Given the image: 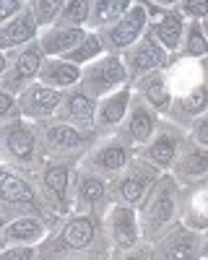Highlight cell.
Masks as SVG:
<instances>
[{
	"label": "cell",
	"mask_w": 208,
	"mask_h": 260,
	"mask_svg": "<svg viewBox=\"0 0 208 260\" xmlns=\"http://www.w3.org/2000/svg\"><path fill=\"white\" fill-rule=\"evenodd\" d=\"M182 190H185V185L172 172H164L159 182L149 190V195L141 201L138 219H141V232H143V245H151L175 221H180Z\"/></svg>",
	"instance_id": "cell-1"
},
{
	"label": "cell",
	"mask_w": 208,
	"mask_h": 260,
	"mask_svg": "<svg viewBox=\"0 0 208 260\" xmlns=\"http://www.w3.org/2000/svg\"><path fill=\"white\" fill-rule=\"evenodd\" d=\"M104 211H71L39 245L42 257H81L86 255L99 237V221Z\"/></svg>",
	"instance_id": "cell-2"
},
{
	"label": "cell",
	"mask_w": 208,
	"mask_h": 260,
	"mask_svg": "<svg viewBox=\"0 0 208 260\" xmlns=\"http://www.w3.org/2000/svg\"><path fill=\"white\" fill-rule=\"evenodd\" d=\"M37 125V133H39V143H42V154L45 159H73L81 161L86 156V151L94 146V141L99 138L96 133H86L65 120H42L34 122Z\"/></svg>",
	"instance_id": "cell-3"
},
{
	"label": "cell",
	"mask_w": 208,
	"mask_h": 260,
	"mask_svg": "<svg viewBox=\"0 0 208 260\" xmlns=\"http://www.w3.org/2000/svg\"><path fill=\"white\" fill-rule=\"evenodd\" d=\"M76 164L73 159H45L37 172L42 201L57 216H68L73 211V187H76Z\"/></svg>",
	"instance_id": "cell-4"
},
{
	"label": "cell",
	"mask_w": 208,
	"mask_h": 260,
	"mask_svg": "<svg viewBox=\"0 0 208 260\" xmlns=\"http://www.w3.org/2000/svg\"><path fill=\"white\" fill-rule=\"evenodd\" d=\"M101 229L115 255H130V250H138L143 245L138 208L130 203L110 201V206L101 213Z\"/></svg>",
	"instance_id": "cell-5"
},
{
	"label": "cell",
	"mask_w": 208,
	"mask_h": 260,
	"mask_svg": "<svg viewBox=\"0 0 208 260\" xmlns=\"http://www.w3.org/2000/svg\"><path fill=\"white\" fill-rule=\"evenodd\" d=\"M3 156L8 167H18V169L21 167L31 169L34 164H45L39 133L31 120L18 117L3 122Z\"/></svg>",
	"instance_id": "cell-6"
},
{
	"label": "cell",
	"mask_w": 208,
	"mask_h": 260,
	"mask_svg": "<svg viewBox=\"0 0 208 260\" xmlns=\"http://www.w3.org/2000/svg\"><path fill=\"white\" fill-rule=\"evenodd\" d=\"M3 57H6V62H3V73H0V89L11 91V94H21L29 83H34L42 65L47 60L39 39L29 42L24 47L6 50Z\"/></svg>",
	"instance_id": "cell-7"
},
{
	"label": "cell",
	"mask_w": 208,
	"mask_h": 260,
	"mask_svg": "<svg viewBox=\"0 0 208 260\" xmlns=\"http://www.w3.org/2000/svg\"><path fill=\"white\" fill-rule=\"evenodd\" d=\"M125 83H133L128 65H125L122 55L117 52H104L101 57L91 60L89 65H83V76H81V89L89 91L91 96L101 99L117 89H122Z\"/></svg>",
	"instance_id": "cell-8"
},
{
	"label": "cell",
	"mask_w": 208,
	"mask_h": 260,
	"mask_svg": "<svg viewBox=\"0 0 208 260\" xmlns=\"http://www.w3.org/2000/svg\"><path fill=\"white\" fill-rule=\"evenodd\" d=\"M60 216L45 213V211H26L16 213L3 221L0 232V247H13V245H42L47 234L57 226Z\"/></svg>",
	"instance_id": "cell-9"
},
{
	"label": "cell",
	"mask_w": 208,
	"mask_h": 260,
	"mask_svg": "<svg viewBox=\"0 0 208 260\" xmlns=\"http://www.w3.org/2000/svg\"><path fill=\"white\" fill-rule=\"evenodd\" d=\"M161 175L164 172L156 164H151L149 159H143L141 154H135V159L112 180V198L138 208L141 201L149 195V190L159 182Z\"/></svg>",
	"instance_id": "cell-10"
},
{
	"label": "cell",
	"mask_w": 208,
	"mask_h": 260,
	"mask_svg": "<svg viewBox=\"0 0 208 260\" xmlns=\"http://www.w3.org/2000/svg\"><path fill=\"white\" fill-rule=\"evenodd\" d=\"M135 154L138 151L130 143H125L117 133H112V136H99L94 141V146L86 151V156L81 159V164L99 172L104 177L115 180L120 172L135 159Z\"/></svg>",
	"instance_id": "cell-11"
},
{
	"label": "cell",
	"mask_w": 208,
	"mask_h": 260,
	"mask_svg": "<svg viewBox=\"0 0 208 260\" xmlns=\"http://www.w3.org/2000/svg\"><path fill=\"white\" fill-rule=\"evenodd\" d=\"M146 29H149V8H146L143 0H135L125 16L112 21L110 26L99 29V37H101L104 50H107V52L122 55L125 50L133 47L135 42L146 34Z\"/></svg>",
	"instance_id": "cell-12"
},
{
	"label": "cell",
	"mask_w": 208,
	"mask_h": 260,
	"mask_svg": "<svg viewBox=\"0 0 208 260\" xmlns=\"http://www.w3.org/2000/svg\"><path fill=\"white\" fill-rule=\"evenodd\" d=\"M151 250L149 255L154 257H166V260H185V257H200L203 252V232H195L182 221H175L159 240L151 245H143Z\"/></svg>",
	"instance_id": "cell-13"
},
{
	"label": "cell",
	"mask_w": 208,
	"mask_h": 260,
	"mask_svg": "<svg viewBox=\"0 0 208 260\" xmlns=\"http://www.w3.org/2000/svg\"><path fill=\"white\" fill-rule=\"evenodd\" d=\"M133 91H135V89H133ZM159 127H161V115H159L143 96L133 94L130 112H128V117H125V122L120 125L117 136L138 151V148H143L146 143H149V141L159 133Z\"/></svg>",
	"instance_id": "cell-14"
},
{
	"label": "cell",
	"mask_w": 208,
	"mask_h": 260,
	"mask_svg": "<svg viewBox=\"0 0 208 260\" xmlns=\"http://www.w3.org/2000/svg\"><path fill=\"white\" fill-rule=\"evenodd\" d=\"M122 60H125V65H128L130 81H138L146 73L164 71L166 65L172 62V55L159 45V39L149 29H146V34L135 42V45L122 52Z\"/></svg>",
	"instance_id": "cell-15"
},
{
	"label": "cell",
	"mask_w": 208,
	"mask_h": 260,
	"mask_svg": "<svg viewBox=\"0 0 208 260\" xmlns=\"http://www.w3.org/2000/svg\"><path fill=\"white\" fill-rule=\"evenodd\" d=\"M187 136H190V133H187L185 127H180V125L166 120V125L159 127V133L143 148H138V154L143 159H149L151 164H156L161 172H172V167H175V161L180 156V151H182Z\"/></svg>",
	"instance_id": "cell-16"
},
{
	"label": "cell",
	"mask_w": 208,
	"mask_h": 260,
	"mask_svg": "<svg viewBox=\"0 0 208 260\" xmlns=\"http://www.w3.org/2000/svg\"><path fill=\"white\" fill-rule=\"evenodd\" d=\"M104 201H115L112 198V180L81 164L76 172L73 211H104L101 208Z\"/></svg>",
	"instance_id": "cell-17"
},
{
	"label": "cell",
	"mask_w": 208,
	"mask_h": 260,
	"mask_svg": "<svg viewBox=\"0 0 208 260\" xmlns=\"http://www.w3.org/2000/svg\"><path fill=\"white\" fill-rule=\"evenodd\" d=\"M62 99H65V91L34 81L18 94V107H21V115H24L26 120L42 122V120H50V117L57 115Z\"/></svg>",
	"instance_id": "cell-18"
},
{
	"label": "cell",
	"mask_w": 208,
	"mask_h": 260,
	"mask_svg": "<svg viewBox=\"0 0 208 260\" xmlns=\"http://www.w3.org/2000/svg\"><path fill=\"white\" fill-rule=\"evenodd\" d=\"M133 83H125L122 89L101 96L96 104V136H112L125 122L133 104Z\"/></svg>",
	"instance_id": "cell-19"
},
{
	"label": "cell",
	"mask_w": 208,
	"mask_h": 260,
	"mask_svg": "<svg viewBox=\"0 0 208 260\" xmlns=\"http://www.w3.org/2000/svg\"><path fill=\"white\" fill-rule=\"evenodd\" d=\"M96 104H99L96 96H91L81 86H76V89L65 91V99H62L55 117L86 130V133H96Z\"/></svg>",
	"instance_id": "cell-20"
},
{
	"label": "cell",
	"mask_w": 208,
	"mask_h": 260,
	"mask_svg": "<svg viewBox=\"0 0 208 260\" xmlns=\"http://www.w3.org/2000/svg\"><path fill=\"white\" fill-rule=\"evenodd\" d=\"M0 198L3 203L13 206H45L42 190L34 185V180L29 175H21V169L13 172V167L8 164H3V172H0Z\"/></svg>",
	"instance_id": "cell-21"
},
{
	"label": "cell",
	"mask_w": 208,
	"mask_h": 260,
	"mask_svg": "<svg viewBox=\"0 0 208 260\" xmlns=\"http://www.w3.org/2000/svg\"><path fill=\"white\" fill-rule=\"evenodd\" d=\"M172 175L187 187V185H198L208 180V146L195 143L190 136H187L180 156L172 167Z\"/></svg>",
	"instance_id": "cell-22"
},
{
	"label": "cell",
	"mask_w": 208,
	"mask_h": 260,
	"mask_svg": "<svg viewBox=\"0 0 208 260\" xmlns=\"http://www.w3.org/2000/svg\"><path fill=\"white\" fill-rule=\"evenodd\" d=\"M42 34V26L31 11V6H26L21 13H16L13 18L3 21L0 26V50H16V47H24L29 42H37Z\"/></svg>",
	"instance_id": "cell-23"
},
{
	"label": "cell",
	"mask_w": 208,
	"mask_h": 260,
	"mask_svg": "<svg viewBox=\"0 0 208 260\" xmlns=\"http://www.w3.org/2000/svg\"><path fill=\"white\" fill-rule=\"evenodd\" d=\"M133 89H135L138 96H143L146 102H149L161 117L169 115L172 102H175V94H172V86H169V76H166V68H164V71H154V73L141 76L138 81H133Z\"/></svg>",
	"instance_id": "cell-24"
},
{
	"label": "cell",
	"mask_w": 208,
	"mask_h": 260,
	"mask_svg": "<svg viewBox=\"0 0 208 260\" xmlns=\"http://www.w3.org/2000/svg\"><path fill=\"white\" fill-rule=\"evenodd\" d=\"M203 112H208V81L198 83L193 91H187L182 96H175L172 110H169V115H166V120L180 125V127H185V130H190V125Z\"/></svg>",
	"instance_id": "cell-25"
},
{
	"label": "cell",
	"mask_w": 208,
	"mask_h": 260,
	"mask_svg": "<svg viewBox=\"0 0 208 260\" xmlns=\"http://www.w3.org/2000/svg\"><path fill=\"white\" fill-rule=\"evenodd\" d=\"M86 34H89V29H83V26H68V24L55 21L52 26L42 29L39 45H42L47 57H62V55H68L78 42H83Z\"/></svg>",
	"instance_id": "cell-26"
},
{
	"label": "cell",
	"mask_w": 208,
	"mask_h": 260,
	"mask_svg": "<svg viewBox=\"0 0 208 260\" xmlns=\"http://www.w3.org/2000/svg\"><path fill=\"white\" fill-rule=\"evenodd\" d=\"M81 76H83L81 65H76L65 57H47L37 81L45 86H52V89H60V91H71L81 83Z\"/></svg>",
	"instance_id": "cell-27"
},
{
	"label": "cell",
	"mask_w": 208,
	"mask_h": 260,
	"mask_svg": "<svg viewBox=\"0 0 208 260\" xmlns=\"http://www.w3.org/2000/svg\"><path fill=\"white\" fill-rule=\"evenodd\" d=\"M187 187H193V185H187ZM180 221L195 232L208 229V185L205 182H198L193 190H187L182 211H180Z\"/></svg>",
	"instance_id": "cell-28"
},
{
	"label": "cell",
	"mask_w": 208,
	"mask_h": 260,
	"mask_svg": "<svg viewBox=\"0 0 208 260\" xmlns=\"http://www.w3.org/2000/svg\"><path fill=\"white\" fill-rule=\"evenodd\" d=\"M135 0H91V21L89 29L99 31L104 26H110L112 21H117L120 16H125L130 11V6Z\"/></svg>",
	"instance_id": "cell-29"
},
{
	"label": "cell",
	"mask_w": 208,
	"mask_h": 260,
	"mask_svg": "<svg viewBox=\"0 0 208 260\" xmlns=\"http://www.w3.org/2000/svg\"><path fill=\"white\" fill-rule=\"evenodd\" d=\"M177 55L180 57H190V60H203L208 55V37H205V29H203V21L187 18L185 39H182V47H180Z\"/></svg>",
	"instance_id": "cell-30"
},
{
	"label": "cell",
	"mask_w": 208,
	"mask_h": 260,
	"mask_svg": "<svg viewBox=\"0 0 208 260\" xmlns=\"http://www.w3.org/2000/svg\"><path fill=\"white\" fill-rule=\"evenodd\" d=\"M104 52V42H101V37H99V31H91L89 29V34L83 37V42H78V45L68 52V55H62L65 60H71V62H76V65H89L91 60H96V57H101Z\"/></svg>",
	"instance_id": "cell-31"
},
{
	"label": "cell",
	"mask_w": 208,
	"mask_h": 260,
	"mask_svg": "<svg viewBox=\"0 0 208 260\" xmlns=\"http://www.w3.org/2000/svg\"><path fill=\"white\" fill-rule=\"evenodd\" d=\"M57 21H60V24H68V26H83V29H89L91 0H68Z\"/></svg>",
	"instance_id": "cell-32"
},
{
	"label": "cell",
	"mask_w": 208,
	"mask_h": 260,
	"mask_svg": "<svg viewBox=\"0 0 208 260\" xmlns=\"http://www.w3.org/2000/svg\"><path fill=\"white\" fill-rule=\"evenodd\" d=\"M65 3L68 0H29V6H31L42 29L55 24V21L60 18V13H62V8H65Z\"/></svg>",
	"instance_id": "cell-33"
},
{
	"label": "cell",
	"mask_w": 208,
	"mask_h": 260,
	"mask_svg": "<svg viewBox=\"0 0 208 260\" xmlns=\"http://www.w3.org/2000/svg\"><path fill=\"white\" fill-rule=\"evenodd\" d=\"M0 257L3 260H34L42 257L39 245H13V247H0Z\"/></svg>",
	"instance_id": "cell-34"
},
{
	"label": "cell",
	"mask_w": 208,
	"mask_h": 260,
	"mask_svg": "<svg viewBox=\"0 0 208 260\" xmlns=\"http://www.w3.org/2000/svg\"><path fill=\"white\" fill-rule=\"evenodd\" d=\"M18 117H24L21 115V107H18V94L3 91L0 94V120L8 122V120H18Z\"/></svg>",
	"instance_id": "cell-35"
},
{
	"label": "cell",
	"mask_w": 208,
	"mask_h": 260,
	"mask_svg": "<svg viewBox=\"0 0 208 260\" xmlns=\"http://www.w3.org/2000/svg\"><path fill=\"white\" fill-rule=\"evenodd\" d=\"M180 11H182L185 18H198V21H203V18L208 16V0H182Z\"/></svg>",
	"instance_id": "cell-36"
},
{
	"label": "cell",
	"mask_w": 208,
	"mask_h": 260,
	"mask_svg": "<svg viewBox=\"0 0 208 260\" xmlns=\"http://www.w3.org/2000/svg\"><path fill=\"white\" fill-rule=\"evenodd\" d=\"M190 138L195 141V143H200V146H208V112H203L193 125H190Z\"/></svg>",
	"instance_id": "cell-37"
},
{
	"label": "cell",
	"mask_w": 208,
	"mask_h": 260,
	"mask_svg": "<svg viewBox=\"0 0 208 260\" xmlns=\"http://www.w3.org/2000/svg\"><path fill=\"white\" fill-rule=\"evenodd\" d=\"M29 6V0H0V21H8Z\"/></svg>",
	"instance_id": "cell-38"
},
{
	"label": "cell",
	"mask_w": 208,
	"mask_h": 260,
	"mask_svg": "<svg viewBox=\"0 0 208 260\" xmlns=\"http://www.w3.org/2000/svg\"><path fill=\"white\" fill-rule=\"evenodd\" d=\"M151 3H156V6H161V8H180L182 0H151Z\"/></svg>",
	"instance_id": "cell-39"
},
{
	"label": "cell",
	"mask_w": 208,
	"mask_h": 260,
	"mask_svg": "<svg viewBox=\"0 0 208 260\" xmlns=\"http://www.w3.org/2000/svg\"><path fill=\"white\" fill-rule=\"evenodd\" d=\"M200 257H205V260H208V229L203 232V252H200Z\"/></svg>",
	"instance_id": "cell-40"
},
{
	"label": "cell",
	"mask_w": 208,
	"mask_h": 260,
	"mask_svg": "<svg viewBox=\"0 0 208 260\" xmlns=\"http://www.w3.org/2000/svg\"><path fill=\"white\" fill-rule=\"evenodd\" d=\"M200 68H203V78L208 81V55H205V57L200 60Z\"/></svg>",
	"instance_id": "cell-41"
},
{
	"label": "cell",
	"mask_w": 208,
	"mask_h": 260,
	"mask_svg": "<svg viewBox=\"0 0 208 260\" xmlns=\"http://www.w3.org/2000/svg\"><path fill=\"white\" fill-rule=\"evenodd\" d=\"M203 29H205V37H208V16L203 18Z\"/></svg>",
	"instance_id": "cell-42"
}]
</instances>
